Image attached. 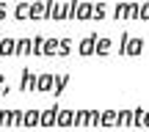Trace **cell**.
<instances>
[{"instance_id": "obj_1", "label": "cell", "mask_w": 149, "mask_h": 132, "mask_svg": "<svg viewBox=\"0 0 149 132\" xmlns=\"http://www.w3.org/2000/svg\"><path fill=\"white\" fill-rule=\"evenodd\" d=\"M58 113H61L58 105H53V107H42V121H39V127H42V129H53L55 124H58Z\"/></svg>"}, {"instance_id": "obj_2", "label": "cell", "mask_w": 149, "mask_h": 132, "mask_svg": "<svg viewBox=\"0 0 149 132\" xmlns=\"http://www.w3.org/2000/svg\"><path fill=\"white\" fill-rule=\"evenodd\" d=\"M36 83H39V74H33L31 69H22V77H19V91H36Z\"/></svg>"}, {"instance_id": "obj_3", "label": "cell", "mask_w": 149, "mask_h": 132, "mask_svg": "<svg viewBox=\"0 0 149 132\" xmlns=\"http://www.w3.org/2000/svg\"><path fill=\"white\" fill-rule=\"evenodd\" d=\"M77 53L83 55V58H88V55L97 53V33H88V36H86L83 41L77 44Z\"/></svg>"}, {"instance_id": "obj_4", "label": "cell", "mask_w": 149, "mask_h": 132, "mask_svg": "<svg viewBox=\"0 0 149 132\" xmlns=\"http://www.w3.org/2000/svg\"><path fill=\"white\" fill-rule=\"evenodd\" d=\"M53 88H55V74L42 72V74H39V83H36V91H42V94H50Z\"/></svg>"}, {"instance_id": "obj_5", "label": "cell", "mask_w": 149, "mask_h": 132, "mask_svg": "<svg viewBox=\"0 0 149 132\" xmlns=\"http://www.w3.org/2000/svg\"><path fill=\"white\" fill-rule=\"evenodd\" d=\"M31 19H47V3L44 0H31Z\"/></svg>"}, {"instance_id": "obj_6", "label": "cell", "mask_w": 149, "mask_h": 132, "mask_svg": "<svg viewBox=\"0 0 149 132\" xmlns=\"http://www.w3.org/2000/svg\"><path fill=\"white\" fill-rule=\"evenodd\" d=\"M0 55H3V58L17 55V39L14 36H3V39H0Z\"/></svg>"}, {"instance_id": "obj_7", "label": "cell", "mask_w": 149, "mask_h": 132, "mask_svg": "<svg viewBox=\"0 0 149 132\" xmlns=\"http://www.w3.org/2000/svg\"><path fill=\"white\" fill-rule=\"evenodd\" d=\"M11 14H14V19H19V22L31 19V0H22V3H17Z\"/></svg>"}, {"instance_id": "obj_8", "label": "cell", "mask_w": 149, "mask_h": 132, "mask_svg": "<svg viewBox=\"0 0 149 132\" xmlns=\"http://www.w3.org/2000/svg\"><path fill=\"white\" fill-rule=\"evenodd\" d=\"M83 19H94V3H88V0H80L77 6V22Z\"/></svg>"}, {"instance_id": "obj_9", "label": "cell", "mask_w": 149, "mask_h": 132, "mask_svg": "<svg viewBox=\"0 0 149 132\" xmlns=\"http://www.w3.org/2000/svg\"><path fill=\"white\" fill-rule=\"evenodd\" d=\"M113 19H116V22L130 19V3H127V0H119V3H116V8H113Z\"/></svg>"}, {"instance_id": "obj_10", "label": "cell", "mask_w": 149, "mask_h": 132, "mask_svg": "<svg viewBox=\"0 0 149 132\" xmlns=\"http://www.w3.org/2000/svg\"><path fill=\"white\" fill-rule=\"evenodd\" d=\"M74 113L77 110H64V107H61V113H58V124H55V127H74Z\"/></svg>"}, {"instance_id": "obj_11", "label": "cell", "mask_w": 149, "mask_h": 132, "mask_svg": "<svg viewBox=\"0 0 149 132\" xmlns=\"http://www.w3.org/2000/svg\"><path fill=\"white\" fill-rule=\"evenodd\" d=\"M39 121H42V110H25V118H22V127H39Z\"/></svg>"}, {"instance_id": "obj_12", "label": "cell", "mask_w": 149, "mask_h": 132, "mask_svg": "<svg viewBox=\"0 0 149 132\" xmlns=\"http://www.w3.org/2000/svg\"><path fill=\"white\" fill-rule=\"evenodd\" d=\"M116 124H119V110H102L100 127H116Z\"/></svg>"}, {"instance_id": "obj_13", "label": "cell", "mask_w": 149, "mask_h": 132, "mask_svg": "<svg viewBox=\"0 0 149 132\" xmlns=\"http://www.w3.org/2000/svg\"><path fill=\"white\" fill-rule=\"evenodd\" d=\"M141 50H144V39H141V36H130V41H127V55H141Z\"/></svg>"}, {"instance_id": "obj_14", "label": "cell", "mask_w": 149, "mask_h": 132, "mask_svg": "<svg viewBox=\"0 0 149 132\" xmlns=\"http://www.w3.org/2000/svg\"><path fill=\"white\" fill-rule=\"evenodd\" d=\"M69 85V74H55V88H53V96H61Z\"/></svg>"}, {"instance_id": "obj_15", "label": "cell", "mask_w": 149, "mask_h": 132, "mask_svg": "<svg viewBox=\"0 0 149 132\" xmlns=\"http://www.w3.org/2000/svg\"><path fill=\"white\" fill-rule=\"evenodd\" d=\"M17 55H33V41L31 39H17Z\"/></svg>"}, {"instance_id": "obj_16", "label": "cell", "mask_w": 149, "mask_h": 132, "mask_svg": "<svg viewBox=\"0 0 149 132\" xmlns=\"http://www.w3.org/2000/svg\"><path fill=\"white\" fill-rule=\"evenodd\" d=\"M111 47H113V41L108 36H100V39H97V55H111Z\"/></svg>"}, {"instance_id": "obj_17", "label": "cell", "mask_w": 149, "mask_h": 132, "mask_svg": "<svg viewBox=\"0 0 149 132\" xmlns=\"http://www.w3.org/2000/svg\"><path fill=\"white\" fill-rule=\"evenodd\" d=\"M53 22H66V0H58V6L53 11Z\"/></svg>"}, {"instance_id": "obj_18", "label": "cell", "mask_w": 149, "mask_h": 132, "mask_svg": "<svg viewBox=\"0 0 149 132\" xmlns=\"http://www.w3.org/2000/svg\"><path fill=\"white\" fill-rule=\"evenodd\" d=\"M77 6H80V0H66V22L77 19Z\"/></svg>"}, {"instance_id": "obj_19", "label": "cell", "mask_w": 149, "mask_h": 132, "mask_svg": "<svg viewBox=\"0 0 149 132\" xmlns=\"http://www.w3.org/2000/svg\"><path fill=\"white\" fill-rule=\"evenodd\" d=\"M58 44H61V39H47L44 41V55H50V58L58 55Z\"/></svg>"}, {"instance_id": "obj_20", "label": "cell", "mask_w": 149, "mask_h": 132, "mask_svg": "<svg viewBox=\"0 0 149 132\" xmlns=\"http://www.w3.org/2000/svg\"><path fill=\"white\" fill-rule=\"evenodd\" d=\"M116 127H133V110H119V124Z\"/></svg>"}, {"instance_id": "obj_21", "label": "cell", "mask_w": 149, "mask_h": 132, "mask_svg": "<svg viewBox=\"0 0 149 132\" xmlns=\"http://www.w3.org/2000/svg\"><path fill=\"white\" fill-rule=\"evenodd\" d=\"M74 127H77V129L88 127V110H77V113H74Z\"/></svg>"}, {"instance_id": "obj_22", "label": "cell", "mask_w": 149, "mask_h": 132, "mask_svg": "<svg viewBox=\"0 0 149 132\" xmlns=\"http://www.w3.org/2000/svg\"><path fill=\"white\" fill-rule=\"evenodd\" d=\"M44 36H33V55H44Z\"/></svg>"}, {"instance_id": "obj_23", "label": "cell", "mask_w": 149, "mask_h": 132, "mask_svg": "<svg viewBox=\"0 0 149 132\" xmlns=\"http://www.w3.org/2000/svg\"><path fill=\"white\" fill-rule=\"evenodd\" d=\"M144 116H146V110L135 107V110H133V127H144Z\"/></svg>"}, {"instance_id": "obj_24", "label": "cell", "mask_w": 149, "mask_h": 132, "mask_svg": "<svg viewBox=\"0 0 149 132\" xmlns=\"http://www.w3.org/2000/svg\"><path fill=\"white\" fill-rule=\"evenodd\" d=\"M102 121V110H88V127H100Z\"/></svg>"}, {"instance_id": "obj_25", "label": "cell", "mask_w": 149, "mask_h": 132, "mask_svg": "<svg viewBox=\"0 0 149 132\" xmlns=\"http://www.w3.org/2000/svg\"><path fill=\"white\" fill-rule=\"evenodd\" d=\"M22 118H25V110H11V127H22Z\"/></svg>"}, {"instance_id": "obj_26", "label": "cell", "mask_w": 149, "mask_h": 132, "mask_svg": "<svg viewBox=\"0 0 149 132\" xmlns=\"http://www.w3.org/2000/svg\"><path fill=\"white\" fill-rule=\"evenodd\" d=\"M72 53V39H61L58 44V55H69Z\"/></svg>"}, {"instance_id": "obj_27", "label": "cell", "mask_w": 149, "mask_h": 132, "mask_svg": "<svg viewBox=\"0 0 149 132\" xmlns=\"http://www.w3.org/2000/svg\"><path fill=\"white\" fill-rule=\"evenodd\" d=\"M105 14H108V6H105V3H94V19L100 22Z\"/></svg>"}, {"instance_id": "obj_28", "label": "cell", "mask_w": 149, "mask_h": 132, "mask_svg": "<svg viewBox=\"0 0 149 132\" xmlns=\"http://www.w3.org/2000/svg\"><path fill=\"white\" fill-rule=\"evenodd\" d=\"M127 41H130V33L124 30L122 39H119V55H127Z\"/></svg>"}, {"instance_id": "obj_29", "label": "cell", "mask_w": 149, "mask_h": 132, "mask_svg": "<svg viewBox=\"0 0 149 132\" xmlns=\"http://www.w3.org/2000/svg\"><path fill=\"white\" fill-rule=\"evenodd\" d=\"M0 127H11V110H0Z\"/></svg>"}, {"instance_id": "obj_30", "label": "cell", "mask_w": 149, "mask_h": 132, "mask_svg": "<svg viewBox=\"0 0 149 132\" xmlns=\"http://www.w3.org/2000/svg\"><path fill=\"white\" fill-rule=\"evenodd\" d=\"M138 17H141V6L130 3V19H138Z\"/></svg>"}, {"instance_id": "obj_31", "label": "cell", "mask_w": 149, "mask_h": 132, "mask_svg": "<svg viewBox=\"0 0 149 132\" xmlns=\"http://www.w3.org/2000/svg\"><path fill=\"white\" fill-rule=\"evenodd\" d=\"M44 3H47V19H53V11L58 6V0H44Z\"/></svg>"}, {"instance_id": "obj_32", "label": "cell", "mask_w": 149, "mask_h": 132, "mask_svg": "<svg viewBox=\"0 0 149 132\" xmlns=\"http://www.w3.org/2000/svg\"><path fill=\"white\" fill-rule=\"evenodd\" d=\"M141 19H149V0L141 3Z\"/></svg>"}, {"instance_id": "obj_33", "label": "cell", "mask_w": 149, "mask_h": 132, "mask_svg": "<svg viewBox=\"0 0 149 132\" xmlns=\"http://www.w3.org/2000/svg\"><path fill=\"white\" fill-rule=\"evenodd\" d=\"M6 17H8V6H6V3H3V0H0V22H3V19H6Z\"/></svg>"}, {"instance_id": "obj_34", "label": "cell", "mask_w": 149, "mask_h": 132, "mask_svg": "<svg viewBox=\"0 0 149 132\" xmlns=\"http://www.w3.org/2000/svg\"><path fill=\"white\" fill-rule=\"evenodd\" d=\"M3 91H6V77L0 74V94H3Z\"/></svg>"}, {"instance_id": "obj_35", "label": "cell", "mask_w": 149, "mask_h": 132, "mask_svg": "<svg viewBox=\"0 0 149 132\" xmlns=\"http://www.w3.org/2000/svg\"><path fill=\"white\" fill-rule=\"evenodd\" d=\"M144 127H149V110H146V116H144Z\"/></svg>"}, {"instance_id": "obj_36", "label": "cell", "mask_w": 149, "mask_h": 132, "mask_svg": "<svg viewBox=\"0 0 149 132\" xmlns=\"http://www.w3.org/2000/svg\"><path fill=\"white\" fill-rule=\"evenodd\" d=\"M0 110H3V107H0Z\"/></svg>"}, {"instance_id": "obj_37", "label": "cell", "mask_w": 149, "mask_h": 132, "mask_svg": "<svg viewBox=\"0 0 149 132\" xmlns=\"http://www.w3.org/2000/svg\"><path fill=\"white\" fill-rule=\"evenodd\" d=\"M0 39H3V36H0Z\"/></svg>"}]
</instances>
